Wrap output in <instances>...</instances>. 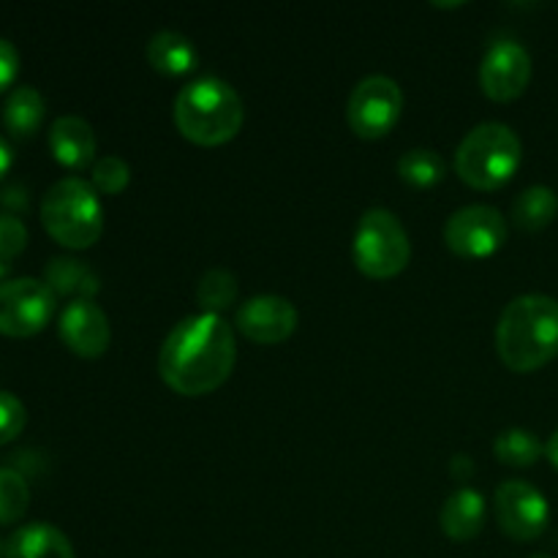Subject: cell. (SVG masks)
Wrapping results in <instances>:
<instances>
[{"label":"cell","mask_w":558,"mask_h":558,"mask_svg":"<svg viewBox=\"0 0 558 558\" xmlns=\"http://www.w3.org/2000/svg\"><path fill=\"white\" fill-rule=\"evenodd\" d=\"M0 558H5V543H0Z\"/></svg>","instance_id":"cell-34"},{"label":"cell","mask_w":558,"mask_h":558,"mask_svg":"<svg viewBox=\"0 0 558 558\" xmlns=\"http://www.w3.org/2000/svg\"><path fill=\"white\" fill-rule=\"evenodd\" d=\"M52 289L41 278H9L0 283V332L11 338H27L41 332L54 314Z\"/></svg>","instance_id":"cell-8"},{"label":"cell","mask_w":558,"mask_h":558,"mask_svg":"<svg viewBox=\"0 0 558 558\" xmlns=\"http://www.w3.org/2000/svg\"><path fill=\"white\" fill-rule=\"evenodd\" d=\"M11 163H14V153H11L9 142H5L3 134H0V180L5 178V172L11 169Z\"/></svg>","instance_id":"cell-29"},{"label":"cell","mask_w":558,"mask_h":558,"mask_svg":"<svg viewBox=\"0 0 558 558\" xmlns=\"http://www.w3.org/2000/svg\"><path fill=\"white\" fill-rule=\"evenodd\" d=\"M174 125L194 145H223L243 129L245 107L240 93L216 74L185 82L174 98Z\"/></svg>","instance_id":"cell-3"},{"label":"cell","mask_w":558,"mask_h":558,"mask_svg":"<svg viewBox=\"0 0 558 558\" xmlns=\"http://www.w3.org/2000/svg\"><path fill=\"white\" fill-rule=\"evenodd\" d=\"M234 363V327L210 311L180 319L158 352V374L180 396H207L218 390L229 379Z\"/></svg>","instance_id":"cell-1"},{"label":"cell","mask_w":558,"mask_h":558,"mask_svg":"<svg viewBox=\"0 0 558 558\" xmlns=\"http://www.w3.org/2000/svg\"><path fill=\"white\" fill-rule=\"evenodd\" d=\"M238 276L223 267H210L205 276L196 283V303L202 305V311H210V314H221V311L232 308L234 300H238Z\"/></svg>","instance_id":"cell-23"},{"label":"cell","mask_w":558,"mask_h":558,"mask_svg":"<svg viewBox=\"0 0 558 558\" xmlns=\"http://www.w3.org/2000/svg\"><path fill=\"white\" fill-rule=\"evenodd\" d=\"M49 150L69 169L90 167L96 163V131L80 114H60L49 129Z\"/></svg>","instance_id":"cell-14"},{"label":"cell","mask_w":558,"mask_h":558,"mask_svg":"<svg viewBox=\"0 0 558 558\" xmlns=\"http://www.w3.org/2000/svg\"><path fill=\"white\" fill-rule=\"evenodd\" d=\"M545 458L558 469V430L550 434V439L545 441Z\"/></svg>","instance_id":"cell-30"},{"label":"cell","mask_w":558,"mask_h":558,"mask_svg":"<svg viewBox=\"0 0 558 558\" xmlns=\"http://www.w3.org/2000/svg\"><path fill=\"white\" fill-rule=\"evenodd\" d=\"M27 245V227L22 218L11 213H0V259L11 262L16 254H22Z\"/></svg>","instance_id":"cell-27"},{"label":"cell","mask_w":558,"mask_h":558,"mask_svg":"<svg viewBox=\"0 0 558 558\" xmlns=\"http://www.w3.org/2000/svg\"><path fill=\"white\" fill-rule=\"evenodd\" d=\"M145 58L153 69L167 76L191 74L196 63H199V52H196L194 41L185 33L172 31V27L156 31L147 38Z\"/></svg>","instance_id":"cell-17"},{"label":"cell","mask_w":558,"mask_h":558,"mask_svg":"<svg viewBox=\"0 0 558 558\" xmlns=\"http://www.w3.org/2000/svg\"><path fill=\"white\" fill-rule=\"evenodd\" d=\"M403 112V90L392 76L368 74L352 87L347 101V123L363 140H379Z\"/></svg>","instance_id":"cell-7"},{"label":"cell","mask_w":558,"mask_h":558,"mask_svg":"<svg viewBox=\"0 0 558 558\" xmlns=\"http://www.w3.org/2000/svg\"><path fill=\"white\" fill-rule=\"evenodd\" d=\"M496 352L518 374H532L558 354V300L550 294H518L496 322Z\"/></svg>","instance_id":"cell-2"},{"label":"cell","mask_w":558,"mask_h":558,"mask_svg":"<svg viewBox=\"0 0 558 558\" xmlns=\"http://www.w3.org/2000/svg\"><path fill=\"white\" fill-rule=\"evenodd\" d=\"M90 183L98 194L118 196L120 191L131 183L129 161L120 156H114V153L96 158V163H93V172H90Z\"/></svg>","instance_id":"cell-25"},{"label":"cell","mask_w":558,"mask_h":558,"mask_svg":"<svg viewBox=\"0 0 558 558\" xmlns=\"http://www.w3.org/2000/svg\"><path fill=\"white\" fill-rule=\"evenodd\" d=\"M41 223L54 243L74 251L90 248L104 232L101 196L80 174L54 180L41 196Z\"/></svg>","instance_id":"cell-4"},{"label":"cell","mask_w":558,"mask_h":558,"mask_svg":"<svg viewBox=\"0 0 558 558\" xmlns=\"http://www.w3.org/2000/svg\"><path fill=\"white\" fill-rule=\"evenodd\" d=\"M352 256L368 278H392L407 270L412 259V240L401 218L387 207H371L360 216L352 240Z\"/></svg>","instance_id":"cell-6"},{"label":"cell","mask_w":558,"mask_h":558,"mask_svg":"<svg viewBox=\"0 0 558 558\" xmlns=\"http://www.w3.org/2000/svg\"><path fill=\"white\" fill-rule=\"evenodd\" d=\"M44 283L54 292V298L93 300L101 292V278L87 262L76 256H54L44 267Z\"/></svg>","instance_id":"cell-16"},{"label":"cell","mask_w":558,"mask_h":558,"mask_svg":"<svg viewBox=\"0 0 558 558\" xmlns=\"http://www.w3.org/2000/svg\"><path fill=\"white\" fill-rule=\"evenodd\" d=\"M44 112H47V104L44 96L33 85H20L9 93L3 104V125L14 136L25 140L33 136L44 123Z\"/></svg>","instance_id":"cell-19"},{"label":"cell","mask_w":558,"mask_h":558,"mask_svg":"<svg viewBox=\"0 0 558 558\" xmlns=\"http://www.w3.org/2000/svg\"><path fill=\"white\" fill-rule=\"evenodd\" d=\"M532 80V54L518 38H496L480 63V85L494 101H512Z\"/></svg>","instance_id":"cell-11"},{"label":"cell","mask_w":558,"mask_h":558,"mask_svg":"<svg viewBox=\"0 0 558 558\" xmlns=\"http://www.w3.org/2000/svg\"><path fill=\"white\" fill-rule=\"evenodd\" d=\"M485 515H488V507H485L483 490L472 488V485H461L441 505V532L450 539H458V543H469V539L483 532Z\"/></svg>","instance_id":"cell-15"},{"label":"cell","mask_w":558,"mask_h":558,"mask_svg":"<svg viewBox=\"0 0 558 558\" xmlns=\"http://www.w3.org/2000/svg\"><path fill=\"white\" fill-rule=\"evenodd\" d=\"M472 461H469V456H456L452 458V472L461 474V477H466V474H472Z\"/></svg>","instance_id":"cell-31"},{"label":"cell","mask_w":558,"mask_h":558,"mask_svg":"<svg viewBox=\"0 0 558 558\" xmlns=\"http://www.w3.org/2000/svg\"><path fill=\"white\" fill-rule=\"evenodd\" d=\"M523 161V142L515 129L501 120L477 123L456 150V172L463 183L480 191H496L510 183Z\"/></svg>","instance_id":"cell-5"},{"label":"cell","mask_w":558,"mask_h":558,"mask_svg":"<svg viewBox=\"0 0 558 558\" xmlns=\"http://www.w3.org/2000/svg\"><path fill=\"white\" fill-rule=\"evenodd\" d=\"M9 270H11V262L0 259V283H5V276H9Z\"/></svg>","instance_id":"cell-32"},{"label":"cell","mask_w":558,"mask_h":558,"mask_svg":"<svg viewBox=\"0 0 558 558\" xmlns=\"http://www.w3.org/2000/svg\"><path fill=\"white\" fill-rule=\"evenodd\" d=\"M507 240V218L494 205L458 207L445 223V243L463 259L494 256Z\"/></svg>","instance_id":"cell-10"},{"label":"cell","mask_w":558,"mask_h":558,"mask_svg":"<svg viewBox=\"0 0 558 558\" xmlns=\"http://www.w3.org/2000/svg\"><path fill=\"white\" fill-rule=\"evenodd\" d=\"M529 558H554V556H548V554H534V556H529Z\"/></svg>","instance_id":"cell-33"},{"label":"cell","mask_w":558,"mask_h":558,"mask_svg":"<svg viewBox=\"0 0 558 558\" xmlns=\"http://www.w3.org/2000/svg\"><path fill=\"white\" fill-rule=\"evenodd\" d=\"M496 521L501 532L518 543L543 537L550 523V505L537 485L526 480H505L494 496Z\"/></svg>","instance_id":"cell-9"},{"label":"cell","mask_w":558,"mask_h":558,"mask_svg":"<svg viewBox=\"0 0 558 558\" xmlns=\"http://www.w3.org/2000/svg\"><path fill=\"white\" fill-rule=\"evenodd\" d=\"M558 216V194L550 185H529L512 202V221L526 232H539Z\"/></svg>","instance_id":"cell-20"},{"label":"cell","mask_w":558,"mask_h":558,"mask_svg":"<svg viewBox=\"0 0 558 558\" xmlns=\"http://www.w3.org/2000/svg\"><path fill=\"white\" fill-rule=\"evenodd\" d=\"M25 403L9 390H0V445H9L25 430Z\"/></svg>","instance_id":"cell-26"},{"label":"cell","mask_w":558,"mask_h":558,"mask_svg":"<svg viewBox=\"0 0 558 558\" xmlns=\"http://www.w3.org/2000/svg\"><path fill=\"white\" fill-rule=\"evenodd\" d=\"M398 174L403 183L414 185V189H430L439 185L447 174L445 158L430 147H412L398 158Z\"/></svg>","instance_id":"cell-21"},{"label":"cell","mask_w":558,"mask_h":558,"mask_svg":"<svg viewBox=\"0 0 558 558\" xmlns=\"http://www.w3.org/2000/svg\"><path fill=\"white\" fill-rule=\"evenodd\" d=\"M31 505V485L25 474L0 466V523H16Z\"/></svg>","instance_id":"cell-24"},{"label":"cell","mask_w":558,"mask_h":558,"mask_svg":"<svg viewBox=\"0 0 558 558\" xmlns=\"http://www.w3.org/2000/svg\"><path fill=\"white\" fill-rule=\"evenodd\" d=\"M494 456L507 466H534L545 456V445L529 428H507L494 439Z\"/></svg>","instance_id":"cell-22"},{"label":"cell","mask_w":558,"mask_h":558,"mask_svg":"<svg viewBox=\"0 0 558 558\" xmlns=\"http://www.w3.org/2000/svg\"><path fill=\"white\" fill-rule=\"evenodd\" d=\"M298 308L292 300L281 298V294H256V298L245 300L234 316L238 330L248 341L265 343V347L287 341L298 330Z\"/></svg>","instance_id":"cell-12"},{"label":"cell","mask_w":558,"mask_h":558,"mask_svg":"<svg viewBox=\"0 0 558 558\" xmlns=\"http://www.w3.org/2000/svg\"><path fill=\"white\" fill-rule=\"evenodd\" d=\"M60 338L80 357H101L112 341L109 316L96 300H71L58 319Z\"/></svg>","instance_id":"cell-13"},{"label":"cell","mask_w":558,"mask_h":558,"mask_svg":"<svg viewBox=\"0 0 558 558\" xmlns=\"http://www.w3.org/2000/svg\"><path fill=\"white\" fill-rule=\"evenodd\" d=\"M5 558H76L71 539L52 523H25L5 543Z\"/></svg>","instance_id":"cell-18"},{"label":"cell","mask_w":558,"mask_h":558,"mask_svg":"<svg viewBox=\"0 0 558 558\" xmlns=\"http://www.w3.org/2000/svg\"><path fill=\"white\" fill-rule=\"evenodd\" d=\"M16 71H20V52L9 38H0V93L14 82Z\"/></svg>","instance_id":"cell-28"}]
</instances>
